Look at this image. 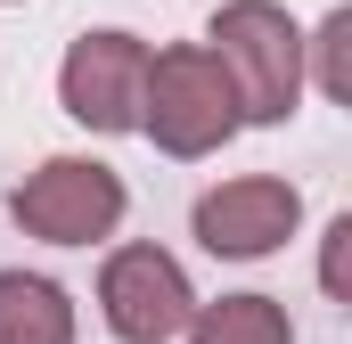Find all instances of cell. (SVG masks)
Returning a JSON list of instances; mask_svg holds the SVG:
<instances>
[{
  "label": "cell",
  "instance_id": "6da1fadb",
  "mask_svg": "<svg viewBox=\"0 0 352 344\" xmlns=\"http://www.w3.org/2000/svg\"><path fill=\"white\" fill-rule=\"evenodd\" d=\"M205 58L238 98V123H287L303 98V25L278 0H230L205 25Z\"/></svg>",
  "mask_w": 352,
  "mask_h": 344
},
{
  "label": "cell",
  "instance_id": "7a4b0ae2",
  "mask_svg": "<svg viewBox=\"0 0 352 344\" xmlns=\"http://www.w3.org/2000/svg\"><path fill=\"white\" fill-rule=\"evenodd\" d=\"M140 131L180 156V164H197V156H213L230 131H238V98L221 83V66L205 58V41H173V50H148V90H140Z\"/></svg>",
  "mask_w": 352,
  "mask_h": 344
},
{
  "label": "cell",
  "instance_id": "3957f363",
  "mask_svg": "<svg viewBox=\"0 0 352 344\" xmlns=\"http://www.w3.org/2000/svg\"><path fill=\"white\" fill-rule=\"evenodd\" d=\"M123 205H131L123 172L98 164V156H50V164H33L8 189L16 230L41 238V246H98V238H115Z\"/></svg>",
  "mask_w": 352,
  "mask_h": 344
},
{
  "label": "cell",
  "instance_id": "277c9868",
  "mask_svg": "<svg viewBox=\"0 0 352 344\" xmlns=\"http://www.w3.org/2000/svg\"><path fill=\"white\" fill-rule=\"evenodd\" d=\"M98 312L123 344H173L197 312V287L164 246H115L98 270Z\"/></svg>",
  "mask_w": 352,
  "mask_h": 344
},
{
  "label": "cell",
  "instance_id": "5b68a950",
  "mask_svg": "<svg viewBox=\"0 0 352 344\" xmlns=\"http://www.w3.org/2000/svg\"><path fill=\"white\" fill-rule=\"evenodd\" d=\"M188 222H197V246H205V255L263 262V255H278V246L295 238L303 197H295V180H278V172H238V180H221V189H205Z\"/></svg>",
  "mask_w": 352,
  "mask_h": 344
},
{
  "label": "cell",
  "instance_id": "8992f818",
  "mask_svg": "<svg viewBox=\"0 0 352 344\" xmlns=\"http://www.w3.org/2000/svg\"><path fill=\"white\" fill-rule=\"evenodd\" d=\"M140 90H148V41L140 33H82L58 66V107L82 131H140Z\"/></svg>",
  "mask_w": 352,
  "mask_h": 344
},
{
  "label": "cell",
  "instance_id": "52a82bcc",
  "mask_svg": "<svg viewBox=\"0 0 352 344\" xmlns=\"http://www.w3.org/2000/svg\"><path fill=\"white\" fill-rule=\"evenodd\" d=\"M0 344H74V295L41 270H0Z\"/></svg>",
  "mask_w": 352,
  "mask_h": 344
},
{
  "label": "cell",
  "instance_id": "ba28073f",
  "mask_svg": "<svg viewBox=\"0 0 352 344\" xmlns=\"http://www.w3.org/2000/svg\"><path fill=\"white\" fill-rule=\"evenodd\" d=\"M180 336L188 344H295V320L270 295H221V303H197Z\"/></svg>",
  "mask_w": 352,
  "mask_h": 344
},
{
  "label": "cell",
  "instance_id": "9c48e42d",
  "mask_svg": "<svg viewBox=\"0 0 352 344\" xmlns=\"http://www.w3.org/2000/svg\"><path fill=\"white\" fill-rule=\"evenodd\" d=\"M303 66L320 74L328 98H352V8H328L320 33H303Z\"/></svg>",
  "mask_w": 352,
  "mask_h": 344
},
{
  "label": "cell",
  "instance_id": "30bf717a",
  "mask_svg": "<svg viewBox=\"0 0 352 344\" xmlns=\"http://www.w3.org/2000/svg\"><path fill=\"white\" fill-rule=\"evenodd\" d=\"M344 262H352V213H336V222L320 230V287H328L336 303H352V279H344Z\"/></svg>",
  "mask_w": 352,
  "mask_h": 344
}]
</instances>
